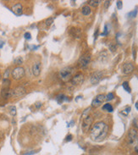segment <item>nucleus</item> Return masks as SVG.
Listing matches in <instances>:
<instances>
[{"label":"nucleus","instance_id":"39448f33","mask_svg":"<svg viewBox=\"0 0 138 155\" xmlns=\"http://www.w3.org/2000/svg\"><path fill=\"white\" fill-rule=\"evenodd\" d=\"M92 121H93L92 117L90 115H88V116H86V118H84L83 122H82V125H81L82 131H83L84 132L88 131V130L90 129L92 124Z\"/></svg>","mask_w":138,"mask_h":155},{"label":"nucleus","instance_id":"4be33fe9","mask_svg":"<svg viewBox=\"0 0 138 155\" xmlns=\"http://www.w3.org/2000/svg\"><path fill=\"white\" fill-rule=\"evenodd\" d=\"M108 48H109V50L112 52V53H115V51H116V45H115V43H110L109 45H108Z\"/></svg>","mask_w":138,"mask_h":155},{"label":"nucleus","instance_id":"9d476101","mask_svg":"<svg viewBox=\"0 0 138 155\" xmlns=\"http://www.w3.org/2000/svg\"><path fill=\"white\" fill-rule=\"evenodd\" d=\"M84 81V75L82 74H77L75 75L72 79H71V82H72L73 85L75 86H77V85H81L83 83Z\"/></svg>","mask_w":138,"mask_h":155},{"label":"nucleus","instance_id":"ddd939ff","mask_svg":"<svg viewBox=\"0 0 138 155\" xmlns=\"http://www.w3.org/2000/svg\"><path fill=\"white\" fill-rule=\"evenodd\" d=\"M32 72L35 76H38L41 73V63L36 62L32 66Z\"/></svg>","mask_w":138,"mask_h":155},{"label":"nucleus","instance_id":"7c9ffc66","mask_svg":"<svg viewBox=\"0 0 138 155\" xmlns=\"http://www.w3.org/2000/svg\"><path fill=\"white\" fill-rule=\"evenodd\" d=\"M72 138H73V136L71 134H69L67 136L65 137V141L66 142H70L71 140H72Z\"/></svg>","mask_w":138,"mask_h":155},{"label":"nucleus","instance_id":"f03ea898","mask_svg":"<svg viewBox=\"0 0 138 155\" xmlns=\"http://www.w3.org/2000/svg\"><path fill=\"white\" fill-rule=\"evenodd\" d=\"M74 73V69L70 66H66L59 71V77L62 81L67 82L72 76V74Z\"/></svg>","mask_w":138,"mask_h":155},{"label":"nucleus","instance_id":"2eb2a0df","mask_svg":"<svg viewBox=\"0 0 138 155\" xmlns=\"http://www.w3.org/2000/svg\"><path fill=\"white\" fill-rule=\"evenodd\" d=\"M103 109L104 110H106V111L109 112V113H112V112L114 111V108L113 106H112L110 103H106V104L104 105V107H103Z\"/></svg>","mask_w":138,"mask_h":155},{"label":"nucleus","instance_id":"dca6fc26","mask_svg":"<svg viewBox=\"0 0 138 155\" xmlns=\"http://www.w3.org/2000/svg\"><path fill=\"white\" fill-rule=\"evenodd\" d=\"M122 86H123V88H124V89L126 90L127 93H130V92H131V89H130V86H129L128 82H123V84H122Z\"/></svg>","mask_w":138,"mask_h":155},{"label":"nucleus","instance_id":"9b49d317","mask_svg":"<svg viewBox=\"0 0 138 155\" xmlns=\"http://www.w3.org/2000/svg\"><path fill=\"white\" fill-rule=\"evenodd\" d=\"M12 11L16 15H21L22 13H23V6H22V4L20 3H15V4L12 7Z\"/></svg>","mask_w":138,"mask_h":155},{"label":"nucleus","instance_id":"1a4fd4ad","mask_svg":"<svg viewBox=\"0 0 138 155\" xmlns=\"http://www.w3.org/2000/svg\"><path fill=\"white\" fill-rule=\"evenodd\" d=\"M102 76H103V73L101 72V71H96L91 76V83L94 85L97 84V83L100 82Z\"/></svg>","mask_w":138,"mask_h":155},{"label":"nucleus","instance_id":"423d86ee","mask_svg":"<svg viewBox=\"0 0 138 155\" xmlns=\"http://www.w3.org/2000/svg\"><path fill=\"white\" fill-rule=\"evenodd\" d=\"M105 100H106V96L104 95V94H99V95H97L92 100V106L95 107V108H97V107L100 106Z\"/></svg>","mask_w":138,"mask_h":155},{"label":"nucleus","instance_id":"6e6552de","mask_svg":"<svg viewBox=\"0 0 138 155\" xmlns=\"http://www.w3.org/2000/svg\"><path fill=\"white\" fill-rule=\"evenodd\" d=\"M25 93H26V91H25V87L18 86V87L12 90V97H21V96L25 95Z\"/></svg>","mask_w":138,"mask_h":155},{"label":"nucleus","instance_id":"f3484780","mask_svg":"<svg viewBox=\"0 0 138 155\" xmlns=\"http://www.w3.org/2000/svg\"><path fill=\"white\" fill-rule=\"evenodd\" d=\"M130 110H131V108H130V107H129V106L126 107L125 109H123L122 111H121V114L124 115V116H127L129 114V113L130 112Z\"/></svg>","mask_w":138,"mask_h":155},{"label":"nucleus","instance_id":"412c9836","mask_svg":"<svg viewBox=\"0 0 138 155\" xmlns=\"http://www.w3.org/2000/svg\"><path fill=\"white\" fill-rule=\"evenodd\" d=\"M53 18L49 17L45 21V25H47V26H50V25L53 24Z\"/></svg>","mask_w":138,"mask_h":155},{"label":"nucleus","instance_id":"aec40b11","mask_svg":"<svg viewBox=\"0 0 138 155\" xmlns=\"http://www.w3.org/2000/svg\"><path fill=\"white\" fill-rule=\"evenodd\" d=\"M137 10L136 9V10L130 11V12L128 14V16H129V17H130V18H135L136 16H137Z\"/></svg>","mask_w":138,"mask_h":155},{"label":"nucleus","instance_id":"f8f14e48","mask_svg":"<svg viewBox=\"0 0 138 155\" xmlns=\"http://www.w3.org/2000/svg\"><path fill=\"white\" fill-rule=\"evenodd\" d=\"M122 70H123V73L126 74V75H128V74H130L134 71V66L131 63H126V64L123 65Z\"/></svg>","mask_w":138,"mask_h":155},{"label":"nucleus","instance_id":"f704fd0d","mask_svg":"<svg viewBox=\"0 0 138 155\" xmlns=\"http://www.w3.org/2000/svg\"><path fill=\"white\" fill-rule=\"evenodd\" d=\"M36 154V151H32V152H30V153H27V154H25V155H32V154Z\"/></svg>","mask_w":138,"mask_h":155},{"label":"nucleus","instance_id":"20e7f679","mask_svg":"<svg viewBox=\"0 0 138 155\" xmlns=\"http://www.w3.org/2000/svg\"><path fill=\"white\" fill-rule=\"evenodd\" d=\"M25 69L21 66H18V67L14 68L12 71V77L14 80H21V78H23L24 75H25Z\"/></svg>","mask_w":138,"mask_h":155},{"label":"nucleus","instance_id":"58836bf2","mask_svg":"<svg viewBox=\"0 0 138 155\" xmlns=\"http://www.w3.org/2000/svg\"><path fill=\"white\" fill-rule=\"evenodd\" d=\"M0 80H1V75H0Z\"/></svg>","mask_w":138,"mask_h":155},{"label":"nucleus","instance_id":"4c0bfd02","mask_svg":"<svg viewBox=\"0 0 138 155\" xmlns=\"http://www.w3.org/2000/svg\"><path fill=\"white\" fill-rule=\"evenodd\" d=\"M136 108H137V109H138V101L136 103Z\"/></svg>","mask_w":138,"mask_h":155},{"label":"nucleus","instance_id":"4468645a","mask_svg":"<svg viewBox=\"0 0 138 155\" xmlns=\"http://www.w3.org/2000/svg\"><path fill=\"white\" fill-rule=\"evenodd\" d=\"M81 12H82V14H83V15H85V16L89 15L92 12L91 8H90L89 6H84L81 10Z\"/></svg>","mask_w":138,"mask_h":155},{"label":"nucleus","instance_id":"c85d7f7f","mask_svg":"<svg viewBox=\"0 0 138 155\" xmlns=\"http://www.w3.org/2000/svg\"><path fill=\"white\" fill-rule=\"evenodd\" d=\"M24 37H25V39H26V40H30V39H32V35H31L30 32H25V35H24Z\"/></svg>","mask_w":138,"mask_h":155},{"label":"nucleus","instance_id":"a878e982","mask_svg":"<svg viewBox=\"0 0 138 155\" xmlns=\"http://www.w3.org/2000/svg\"><path fill=\"white\" fill-rule=\"evenodd\" d=\"M10 83V81L9 80V79H4V80H3V87H4V88H9Z\"/></svg>","mask_w":138,"mask_h":155},{"label":"nucleus","instance_id":"473e14b6","mask_svg":"<svg viewBox=\"0 0 138 155\" xmlns=\"http://www.w3.org/2000/svg\"><path fill=\"white\" fill-rule=\"evenodd\" d=\"M9 75H10V70H7L6 71H5V74H4V79H7L9 76Z\"/></svg>","mask_w":138,"mask_h":155},{"label":"nucleus","instance_id":"6ab92c4d","mask_svg":"<svg viewBox=\"0 0 138 155\" xmlns=\"http://www.w3.org/2000/svg\"><path fill=\"white\" fill-rule=\"evenodd\" d=\"M10 113L12 116L16 115V107L15 106H10Z\"/></svg>","mask_w":138,"mask_h":155},{"label":"nucleus","instance_id":"72a5a7b5","mask_svg":"<svg viewBox=\"0 0 138 155\" xmlns=\"http://www.w3.org/2000/svg\"><path fill=\"white\" fill-rule=\"evenodd\" d=\"M104 5H105V8L108 9V7L110 5V1H106L105 2V4H104Z\"/></svg>","mask_w":138,"mask_h":155},{"label":"nucleus","instance_id":"f257e3e1","mask_svg":"<svg viewBox=\"0 0 138 155\" xmlns=\"http://www.w3.org/2000/svg\"><path fill=\"white\" fill-rule=\"evenodd\" d=\"M108 133V126L104 122L99 121L97 122L91 129L90 136L91 139L94 142L99 143V142L104 141L106 138L107 135Z\"/></svg>","mask_w":138,"mask_h":155},{"label":"nucleus","instance_id":"c9c22d12","mask_svg":"<svg viewBox=\"0 0 138 155\" xmlns=\"http://www.w3.org/2000/svg\"><path fill=\"white\" fill-rule=\"evenodd\" d=\"M97 35H98V29H97V30L96 31V32H95V34H94V37H95V40L97 39Z\"/></svg>","mask_w":138,"mask_h":155},{"label":"nucleus","instance_id":"cd10ccee","mask_svg":"<svg viewBox=\"0 0 138 155\" xmlns=\"http://www.w3.org/2000/svg\"><path fill=\"white\" fill-rule=\"evenodd\" d=\"M90 109H91V108H86V109L84 110L83 114H82V117H83V118H86V116H88V113H89Z\"/></svg>","mask_w":138,"mask_h":155},{"label":"nucleus","instance_id":"7ed1b4c3","mask_svg":"<svg viewBox=\"0 0 138 155\" xmlns=\"http://www.w3.org/2000/svg\"><path fill=\"white\" fill-rule=\"evenodd\" d=\"M128 143L132 147H137L138 145V133L137 130L135 129H130V131L128 132L127 136Z\"/></svg>","mask_w":138,"mask_h":155},{"label":"nucleus","instance_id":"393cba45","mask_svg":"<svg viewBox=\"0 0 138 155\" xmlns=\"http://www.w3.org/2000/svg\"><path fill=\"white\" fill-rule=\"evenodd\" d=\"M114 97H115V95H114V93H109L107 94V96H106V100H107V101H111V100H113V99H114Z\"/></svg>","mask_w":138,"mask_h":155},{"label":"nucleus","instance_id":"a211bd4d","mask_svg":"<svg viewBox=\"0 0 138 155\" xmlns=\"http://www.w3.org/2000/svg\"><path fill=\"white\" fill-rule=\"evenodd\" d=\"M65 99H66V97L64 94H60V95H58V97H57V101H58V103H62L64 101H65Z\"/></svg>","mask_w":138,"mask_h":155},{"label":"nucleus","instance_id":"c756f323","mask_svg":"<svg viewBox=\"0 0 138 155\" xmlns=\"http://www.w3.org/2000/svg\"><path fill=\"white\" fill-rule=\"evenodd\" d=\"M116 5H117L118 10H122V8H123V3H122V1H117Z\"/></svg>","mask_w":138,"mask_h":155},{"label":"nucleus","instance_id":"5701e85b","mask_svg":"<svg viewBox=\"0 0 138 155\" xmlns=\"http://www.w3.org/2000/svg\"><path fill=\"white\" fill-rule=\"evenodd\" d=\"M14 63L15 64H18V65H20V64H21L22 63H23V59H22L21 57H17V58H16L15 60H14Z\"/></svg>","mask_w":138,"mask_h":155},{"label":"nucleus","instance_id":"ea45409f","mask_svg":"<svg viewBox=\"0 0 138 155\" xmlns=\"http://www.w3.org/2000/svg\"><path fill=\"white\" fill-rule=\"evenodd\" d=\"M137 152H138V149H137Z\"/></svg>","mask_w":138,"mask_h":155},{"label":"nucleus","instance_id":"2f4dec72","mask_svg":"<svg viewBox=\"0 0 138 155\" xmlns=\"http://www.w3.org/2000/svg\"><path fill=\"white\" fill-rule=\"evenodd\" d=\"M35 107H36V108L37 109V108H40L42 107V103L41 102H38L36 103V104H35Z\"/></svg>","mask_w":138,"mask_h":155},{"label":"nucleus","instance_id":"b1692460","mask_svg":"<svg viewBox=\"0 0 138 155\" xmlns=\"http://www.w3.org/2000/svg\"><path fill=\"white\" fill-rule=\"evenodd\" d=\"M99 3H100V1H98V0H92V1L89 2V4L92 7H97Z\"/></svg>","mask_w":138,"mask_h":155},{"label":"nucleus","instance_id":"0eeeda50","mask_svg":"<svg viewBox=\"0 0 138 155\" xmlns=\"http://www.w3.org/2000/svg\"><path fill=\"white\" fill-rule=\"evenodd\" d=\"M90 60H91V57L89 55H83V56H81L80 58L78 64L81 68H86L89 64Z\"/></svg>","mask_w":138,"mask_h":155},{"label":"nucleus","instance_id":"bb28decb","mask_svg":"<svg viewBox=\"0 0 138 155\" xmlns=\"http://www.w3.org/2000/svg\"><path fill=\"white\" fill-rule=\"evenodd\" d=\"M108 34V25H104V32L101 34V36H107V35Z\"/></svg>","mask_w":138,"mask_h":155},{"label":"nucleus","instance_id":"e433bc0d","mask_svg":"<svg viewBox=\"0 0 138 155\" xmlns=\"http://www.w3.org/2000/svg\"><path fill=\"white\" fill-rule=\"evenodd\" d=\"M4 45V42H3V41H1L0 42V48H3V46Z\"/></svg>","mask_w":138,"mask_h":155}]
</instances>
